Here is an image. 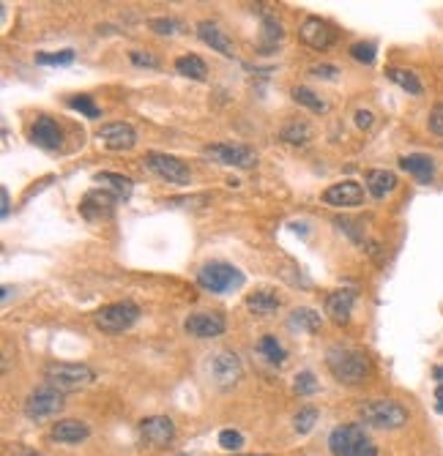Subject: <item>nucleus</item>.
Masks as SVG:
<instances>
[{"label":"nucleus","instance_id":"nucleus-13","mask_svg":"<svg viewBox=\"0 0 443 456\" xmlns=\"http://www.w3.org/2000/svg\"><path fill=\"white\" fill-rule=\"evenodd\" d=\"M227 322L219 312H195L184 320V331L195 339H217L224 333Z\"/></svg>","mask_w":443,"mask_h":456},{"label":"nucleus","instance_id":"nucleus-22","mask_svg":"<svg viewBox=\"0 0 443 456\" xmlns=\"http://www.w3.org/2000/svg\"><path fill=\"white\" fill-rule=\"evenodd\" d=\"M364 183L375 200H383L386 194H392L397 189V175L392 170H370L364 175Z\"/></svg>","mask_w":443,"mask_h":456},{"label":"nucleus","instance_id":"nucleus-33","mask_svg":"<svg viewBox=\"0 0 443 456\" xmlns=\"http://www.w3.org/2000/svg\"><path fill=\"white\" fill-rule=\"evenodd\" d=\"M74 60V49H60V52H38L36 55V63L41 66H69Z\"/></svg>","mask_w":443,"mask_h":456},{"label":"nucleus","instance_id":"nucleus-32","mask_svg":"<svg viewBox=\"0 0 443 456\" xmlns=\"http://www.w3.org/2000/svg\"><path fill=\"white\" fill-rule=\"evenodd\" d=\"M69 107H71V110H77L80 115L91 118V121H96V118L101 115V110L96 107V101H93L91 96H71V99H69Z\"/></svg>","mask_w":443,"mask_h":456},{"label":"nucleus","instance_id":"nucleus-35","mask_svg":"<svg viewBox=\"0 0 443 456\" xmlns=\"http://www.w3.org/2000/svg\"><path fill=\"white\" fill-rule=\"evenodd\" d=\"M293 388H296V394H298V396H309V394H315V391H318V377H315L312 372H298V375H296Z\"/></svg>","mask_w":443,"mask_h":456},{"label":"nucleus","instance_id":"nucleus-7","mask_svg":"<svg viewBox=\"0 0 443 456\" xmlns=\"http://www.w3.org/2000/svg\"><path fill=\"white\" fill-rule=\"evenodd\" d=\"M203 156L222 167H235V170H252L257 164V153L249 145L241 142H217L203 148Z\"/></svg>","mask_w":443,"mask_h":456},{"label":"nucleus","instance_id":"nucleus-5","mask_svg":"<svg viewBox=\"0 0 443 456\" xmlns=\"http://www.w3.org/2000/svg\"><path fill=\"white\" fill-rule=\"evenodd\" d=\"M359 416L367 427H375V429H400V427L408 424V410L400 402H392V399L367 402L359 410Z\"/></svg>","mask_w":443,"mask_h":456},{"label":"nucleus","instance_id":"nucleus-37","mask_svg":"<svg viewBox=\"0 0 443 456\" xmlns=\"http://www.w3.org/2000/svg\"><path fill=\"white\" fill-rule=\"evenodd\" d=\"M427 126H430V134L438 137V140L443 142V104H435V107L430 110V121H427Z\"/></svg>","mask_w":443,"mask_h":456},{"label":"nucleus","instance_id":"nucleus-41","mask_svg":"<svg viewBox=\"0 0 443 456\" xmlns=\"http://www.w3.org/2000/svg\"><path fill=\"white\" fill-rule=\"evenodd\" d=\"M372 123H375V118H372V112H370V110H359V112H356V126H359L361 131H370V129H372Z\"/></svg>","mask_w":443,"mask_h":456},{"label":"nucleus","instance_id":"nucleus-15","mask_svg":"<svg viewBox=\"0 0 443 456\" xmlns=\"http://www.w3.org/2000/svg\"><path fill=\"white\" fill-rule=\"evenodd\" d=\"M118 197L107 189H93L82 197L80 203V214L88 219V222H99V219H110L112 216V208H115Z\"/></svg>","mask_w":443,"mask_h":456},{"label":"nucleus","instance_id":"nucleus-24","mask_svg":"<svg viewBox=\"0 0 443 456\" xmlns=\"http://www.w3.org/2000/svg\"><path fill=\"white\" fill-rule=\"evenodd\" d=\"M176 71L189 77V79H200V82L208 79V66H206V60L200 55H181V58H176Z\"/></svg>","mask_w":443,"mask_h":456},{"label":"nucleus","instance_id":"nucleus-12","mask_svg":"<svg viewBox=\"0 0 443 456\" xmlns=\"http://www.w3.org/2000/svg\"><path fill=\"white\" fill-rule=\"evenodd\" d=\"M208 372H211V377H214V383H217L219 388H230V385H235V383L241 380L243 366H241V358H238L235 353L219 350V353L208 361Z\"/></svg>","mask_w":443,"mask_h":456},{"label":"nucleus","instance_id":"nucleus-3","mask_svg":"<svg viewBox=\"0 0 443 456\" xmlns=\"http://www.w3.org/2000/svg\"><path fill=\"white\" fill-rule=\"evenodd\" d=\"M44 380L49 388H55L60 394H71V391L91 385L96 380V372L88 364H49L44 369Z\"/></svg>","mask_w":443,"mask_h":456},{"label":"nucleus","instance_id":"nucleus-28","mask_svg":"<svg viewBox=\"0 0 443 456\" xmlns=\"http://www.w3.org/2000/svg\"><path fill=\"white\" fill-rule=\"evenodd\" d=\"M386 74H389V79L397 82L405 93H411V96H422V93H424V85H422V79L416 77V71H411V68H389Z\"/></svg>","mask_w":443,"mask_h":456},{"label":"nucleus","instance_id":"nucleus-4","mask_svg":"<svg viewBox=\"0 0 443 456\" xmlns=\"http://www.w3.org/2000/svg\"><path fill=\"white\" fill-rule=\"evenodd\" d=\"M197 284L214 295L222 292H230V290H238L243 284V273L230 265V262H219V259H211L206 262L200 270H197Z\"/></svg>","mask_w":443,"mask_h":456},{"label":"nucleus","instance_id":"nucleus-11","mask_svg":"<svg viewBox=\"0 0 443 456\" xmlns=\"http://www.w3.org/2000/svg\"><path fill=\"white\" fill-rule=\"evenodd\" d=\"M298 38H301L309 49L323 52V49H328V47L337 41V30H334L326 19H320V16H307V19L301 22V27H298Z\"/></svg>","mask_w":443,"mask_h":456},{"label":"nucleus","instance_id":"nucleus-38","mask_svg":"<svg viewBox=\"0 0 443 456\" xmlns=\"http://www.w3.org/2000/svg\"><path fill=\"white\" fill-rule=\"evenodd\" d=\"M151 30L154 33H159V36H173V33H178L181 30V22H176V19H151Z\"/></svg>","mask_w":443,"mask_h":456},{"label":"nucleus","instance_id":"nucleus-1","mask_svg":"<svg viewBox=\"0 0 443 456\" xmlns=\"http://www.w3.org/2000/svg\"><path fill=\"white\" fill-rule=\"evenodd\" d=\"M326 366L331 369V375L345 383V385H359L370 377V358L359 350H328L326 355Z\"/></svg>","mask_w":443,"mask_h":456},{"label":"nucleus","instance_id":"nucleus-9","mask_svg":"<svg viewBox=\"0 0 443 456\" xmlns=\"http://www.w3.org/2000/svg\"><path fill=\"white\" fill-rule=\"evenodd\" d=\"M145 162H148V167L159 175V178H165L167 183H178V186H187L189 181H192V173H189V167L178 159V156H170V153H156V151H151L148 156H145Z\"/></svg>","mask_w":443,"mask_h":456},{"label":"nucleus","instance_id":"nucleus-23","mask_svg":"<svg viewBox=\"0 0 443 456\" xmlns=\"http://www.w3.org/2000/svg\"><path fill=\"white\" fill-rule=\"evenodd\" d=\"M279 306H282V301H279V295L271 292V290H257V292L246 295V309H249L252 314H257V317H268V314H274Z\"/></svg>","mask_w":443,"mask_h":456},{"label":"nucleus","instance_id":"nucleus-34","mask_svg":"<svg viewBox=\"0 0 443 456\" xmlns=\"http://www.w3.org/2000/svg\"><path fill=\"white\" fill-rule=\"evenodd\" d=\"M375 55H378V49H375L372 41H356V44L350 47V58L359 60V63H372Z\"/></svg>","mask_w":443,"mask_h":456},{"label":"nucleus","instance_id":"nucleus-40","mask_svg":"<svg viewBox=\"0 0 443 456\" xmlns=\"http://www.w3.org/2000/svg\"><path fill=\"white\" fill-rule=\"evenodd\" d=\"M315 77H323V79H337L339 74H337V66H328V63H323V66H312L309 68Z\"/></svg>","mask_w":443,"mask_h":456},{"label":"nucleus","instance_id":"nucleus-18","mask_svg":"<svg viewBox=\"0 0 443 456\" xmlns=\"http://www.w3.org/2000/svg\"><path fill=\"white\" fill-rule=\"evenodd\" d=\"M353 301H356V290H334L326 298V314L334 325H348L350 322V312H353Z\"/></svg>","mask_w":443,"mask_h":456},{"label":"nucleus","instance_id":"nucleus-44","mask_svg":"<svg viewBox=\"0 0 443 456\" xmlns=\"http://www.w3.org/2000/svg\"><path fill=\"white\" fill-rule=\"evenodd\" d=\"M435 380H441V383H443V366H438V369H435Z\"/></svg>","mask_w":443,"mask_h":456},{"label":"nucleus","instance_id":"nucleus-31","mask_svg":"<svg viewBox=\"0 0 443 456\" xmlns=\"http://www.w3.org/2000/svg\"><path fill=\"white\" fill-rule=\"evenodd\" d=\"M318 418H320V413H318L315 407H301V410L296 413V418H293V429H296L298 435H309L312 427L318 424Z\"/></svg>","mask_w":443,"mask_h":456},{"label":"nucleus","instance_id":"nucleus-17","mask_svg":"<svg viewBox=\"0 0 443 456\" xmlns=\"http://www.w3.org/2000/svg\"><path fill=\"white\" fill-rule=\"evenodd\" d=\"M30 140H33V145H38L44 151H58L63 145V131H60L58 121H52L49 115H41L30 129Z\"/></svg>","mask_w":443,"mask_h":456},{"label":"nucleus","instance_id":"nucleus-30","mask_svg":"<svg viewBox=\"0 0 443 456\" xmlns=\"http://www.w3.org/2000/svg\"><path fill=\"white\" fill-rule=\"evenodd\" d=\"M257 353L268 361V364H285V350L282 344L276 342V336H263L257 342Z\"/></svg>","mask_w":443,"mask_h":456},{"label":"nucleus","instance_id":"nucleus-46","mask_svg":"<svg viewBox=\"0 0 443 456\" xmlns=\"http://www.w3.org/2000/svg\"><path fill=\"white\" fill-rule=\"evenodd\" d=\"M252 456H254V454H252ZM257 456H263V454H257Z\"/></svg>","mask_w":443,"mask_h":456},{"label":"nucleus","instance_id":"nucleus-6","mask_svg":"<svg viewBox=\"0 0 443 456\" xmlns=\"http://www.w3.org/2000/svg\"><path fill=\"white\" fill-rule=\"evenodd\" d=\"M137 320H140V306L132 303V301H118V303L101 306V309L93 314V322H96L104 333H123V331H129Z\"/></svg>","mask_w":443,"mask_h":456},{"label":"nucleus","instance_id":"nucleus-42","mask_svg":"<svg viewBox=\"0 0 443 456\" xmlns=\"http://www.w3.org/2000/svg\"><path fill=\"white\" fill-rule=\"evenodd\" d=\"M0 200H3L0 214H3V219H5V216H8V189H0Z\"/></svg>","mask_w":443,"mask_h":456},{"label":"nucleus","instance_id":"nucleus-45","mask_svg":"<svg viewBox=\"0 0 443 456\" xmlns=\"http://www.w3.org/2000/svg\"><path fill=\"white\" fill-rule=\"evenodd\" d=\"M16 456H41V454H36V451H19Z\"/></svg>","mask_w":443,"mask_h":456},{"label":"nucleus","instance_id":"nucleus-27","mask_svg":"<svg viewBox=\"0 0 443 456\" xmlns=\"http://www.w3.org/2000/svg\"><path fill=\"white\" fill-rule=\"evenodd\" d=\"M290 328H298V331H304V333H318L320 331V312H315V309H307V306H301V309H293L290 312Z\"/></svg>","mask_w":443,"mask_h":456},{"label":"nucleus","instance_id":"nucleus-10","mask_svg":"<svg viewBox=\"0 0 443 456\" xmlns=\"http://www.w3.org/2000/svg\"><path fill=\"white\" fill-rule=\"evenodd\" d=\"M140 443L148 448H165L173 443L176 438V424L167 416H151L145 421H140Z\"/></svg>","mask_w":443,"mask_h":456},{"label":"nucleus","instance_id":"nucleus-21","mask_svg":"<svg viewBox=\"0 0 443 456\" xmlns=\"http://www.w3.org/2000/svg\"><path fill=\"white\" fill-rule=\"evenodd\" d=\"M400 167L405 173H411L419 183H430L433 175H435V162L427 156V153H411V156H403L400 159Z\"/></svg>","mask_w":443,"mask_h":456},{"label":"nucleus","instance_id":"nucleus-25","mask_svg":"<svg viewBox=\"0 0 443 456\" xmlns=\"http://www.w3.org/2000/svg\"><path fill=\"white\" fill-rule=\"evenodd\" d=\"M279 140L287 145H307L312 140V126L307 121H287L279 131Z\"/></svg>","mask_w":443,"mask_h":456},{"label":"nucleus","instance_id":"nucleus-2","mask_svg":"<svg viewBox=\"0 0 443 456\" xmlns=\"http://www.w3.org/2000/svg\"><path fill=\"white\" fill-rule=\"evenodd\" d=\"M328 451L331 456H378L375 443L367 438L364 427L359 424H342L328 435Z\"/></svg>","mask_w":443,"mask_h":456},{"label":"nucleus","instance_id":"nucleus-16","mask_svg":"<svg viewBox=\"0 0 443 456\" xmlns=\"http://www.w3.org/2000/svg\"><path fill=\"white\" fill-rule=\"evenodd\" d=\"M323 203L331 208H359L364 203V189L356 181H342L323 192Z\"/></svg>","mask_w":443,"mask_h":456},{"label":"nucleus","instance_id":"nucleus-20","mask_svg":"<svg viewBox=\"0 0 443 456\" xmlns=\"http://www.w3.org/2000/svg\"><path fill=\"white\" fill-rule=\"evenodd\" d=\"M197 36H200L203 44H208L211 49H217L224 58H232V55H235L232 41L224 36V30H222L219 25H214V22H200V25H197Z\"/></svg>","mask_w":443,"mask_h":456},{"label":"nucleus","instance_id":"nucleus-43","mask_svg":"<svg viewBox=\"0 0 443 456\" xmlns=\"http://www.w3.org/2000/svg\"><path fill=\"white\" fill-rule=\"evenodd\" d=\"M435 410H438V413L443 416V383L438 385V388H435Z\"/></svg>","mask_w":443,"mask_h":456},{"label":"nucleus","instance_id":"nucleus-19","mask_svg":"<svg viewBox=\"0 0 443 456\" xmlns=\"http://www.w3.org/2000/svg\"><path fill=\"white\" fill-rule=\"evenodd\" d=\"M91 438V427L77 421V418H66V421H58L52 429H49V440L55 443H63V446H74V443H82Z\"/></svg>","mask_w":443,"mask_h":456},{"label":"nucleus","instance_id":"nucleus-14","mask_svg":"<svg viewBox=\"0 0 443 456\" xmlns=\"http://www.w3.org/2000/svg\"><path fill=\"white\" fill-rule=\"evenodd\" d=\"M104 148L110 151H132L137 145V131L132 123H123V121H115V123H104L96 134Z\"/></svg>","mask_w":443,"mask_h":456},{"label":"nucleus","instance_id":"nucleus-8","mask_svg":"<svg viewBox=\"0 0 443 456\" xmlns=\"http://www.w3.org/2000/svg\"><path fill=\"white\" fill-rule=\"evenodd\" d=\"M63 394L60 391H55V388H49V385H44V388H36L27 399H25V416L30 418V421H47V418H55L60 410H63Z\"/></svg>","mask_w":443,"mask_h":456},{"label":"nucleus","instance_id":"nucleus-26","mask_svg":"<svg viewBox=\"0 0 443 456\" xmlns=\"http://www.w3.org/2000/svg\"><path fill=\"white\" fill-rule=\"evenodd\" d=\"M96 181L101 183V189H107V192H112L118 200H129L132 197V181L126 178V175H118V173H99L96 175Z\"/></svg>","mask_w":443,"mask_h":456},{"label":"nucleus","instance_id":"nucleus-36","mask_svg":"<svg viewBox=\"0 0 443 456\" xmlns=\"http://www.w3.org/2000/svg\"><path fill=\"white\" fill-rule=\"evenodd\" d=\"M219 446L224 451H238L243 446V435L238 429H222L219 432Z\"/></svg>","mask_w":443,"mask_h":456},{"label":"nucleus","instance_id":"nucleus-39","mask_svg":"<svg viewBox=\"0 0 443 456\" xmlns=\"http://www.w3.org/2000/svg\"><path fill=\"white\" fill-rule=\"evenodd\" d=\"M132 63L134 66H145V68H159V58L151 55V52H143V49H132Z\"/></svg>","mask_w":443,"mask_h":456},{"label":"nucleus","instance_id":"nucleus-29","mask_svg":"<svg viewBox=\"0 0 443 456\" xmlns=\"http://www.w3.org/2000/svg\"><path fill=\"white\" fill-rule=\"evenodd\" d=\"M293 101H298L301 107H307V110H312V112H326V101H323L315 90L304 88V85L293 88Z\"/></svg>","mask_w":443,"mask_h":456}]
</instances>
